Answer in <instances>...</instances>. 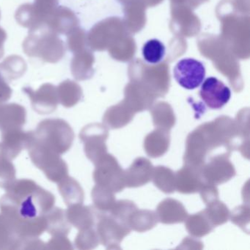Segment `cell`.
I'll list each match as a JSON object with an SVG mask.
<instances>
[{
    "mask_svg": "<svg viewBox=\"0 0 250 250\" xmlns=\"http://www.w3.org/2000/svg\"><path fill=\"white\" fill-rule=\"evenodd\" d=\"M152 180L154 185L166 194L175 191V173L169 168L164 166L154 167Z\"/></svg>",
    "mask_w": 250,
    "mask_h": 250,
    "instance_id": "cell-21",
    "label": "cell"
},
{
    "mask_svg": "<svg viewBox=\"0 0 250 250\" xmlns=\"http://www.w3.org/2000/svg\"><path fill=\"white\" fill-rule=\"evenodd\" d=\"M23 90L31 99L35 110L39 112H50L56 108L59 99L57 87L52 84H43L37 91H34L30 87H25Z\"/></svg>",
    "mask_w": 250,
    "mask_h": 250,
    "instance_id": "cell-11",
    "label": "cell"
},
{
    "mask_svg": "<svg viewBox=\"0 0 250 250\" xmlns=\"http://www.w3.org/2000/svg\"><path fill=\"white\" fill-rule=\"evenodd\" d=\"M137 208H138L136 206L135 203L131 200H118V201H115V204L109 211V214L118 220L121 221L123 223L128 225V222L130 216Z\"/></svg>",
    "mask_w": 250,
    "mask_h": 250,
    "instance_id": "cell-26",
    "label": "cell"
},
{
    "mask_svg": "<svg viewBox=\"0 0 250 250\" xmlns=\"http://www.w3.org/2000/svg\"><path fill=\"white\" fill-rule=\"evenodd\" d=\"M159 222L156 212L150 210H137L128 219V226L139 232H146L154 228Z\"/></svg>",
    "mask_w": 250,
    "mask_h": 250,
    "instance_id": "cell-17",
    "label": "cell"
},
{
    "mask_svg": "<svg viewBox=\"0 0 250 250\" xmlns=\"http://www.w3.org/2000/svg\"><path fill=\"white\" fill-rule=\"evenodd\" d=\"M169 144V131L156 128L146 136L144 140V148L147 156L159 158L167 152Z\"/></svg>",
    "mask_w": 250,
    "mask_h": 250,
    "instance_id": "cell-14",
    "label": "cell"
},
{
    "mask_svg": "<svg viewBox=\"0 0 250 250\" xmlns=\"http://www.w3.org/2000/svg\"><path fill=\"white\" fill-rule=\"evenodd\" d=\"M166 49L162 42L157 39H151L146 42L143 48L145 61L150 64H158L163 61Z\"/></svg>",
    "mask_w": 250,
    "mask_h": 250,
    "instance_id": "cell-25",
    "label": "cell"
},
{
    "mask_svg": "<svg viewBox=\"0 0 250 250\" xmlns=\"http://www.w3.org/2000/svg\"><path fill=\"white\" fill-rule=\"evenodd\" d=\"M108 137L107 127L103 124H90L82 131L80 138L84 143V151L93 163L107 153L106 141Z\"/></svg>",
    "mask_w": 250,
    "mask_h": 250,
    "instance_id": "cell-4",
    "label": "cell"
},
{
    "mask_svg": "<svg viewBox=\"0 0 250 250\" xmlns=\"http://www.w3.org/2000/svg\"><path fill=\"white\" fill-rule=\"evenodd\" d=\"M200 195L206 205L219 200V191L215 184L205 181L200 191Z\"/></svg>",
    "mask_w": 250,
    "mask_h": 250,
    "instance_id": "cell-29",
    "label": "cell"
},
{
    "mask_svg": "<svg viewBox=\"0 0 250 250\" xmlns=\"http://www.w3.org/2000/svg\"><path fill=\"white\" fill-rule=\"evenodd\" d=\"M187 245H189V247L187 248L189 249V250H191H191H195V249L201 250L203 248V244L201 241L194 239V238H190V237L185 238V239L181 243V245L179 246L178 248L184 249Z\"/></svg>",
    "mask_w": 250,
    "mask_h": 250,
    "instance_id": "cell-31",
    "label": "cell"
},
{
    "mask_svg": "<svg viewBox=\"0 0 250 250\" xmlns=\"http://www.w3.org/2000/svg\"><path fill=\"white\" fill-rule=\"evenodd\" d=\"M174 78L187 90H194L203 83L206 68L203 62L192 58L181 60L173 69Z\"/></svg>",
    "mask_w": 250,
    "mask_h": 250,
    "instance_id": "cell-6",
    "label": "cell"
},
{
    "mask_svg": "<svg viewBox=\"0 0 250 250\" xmlns=\"http://www.w3.org/2000/svg\"><path fill=\"white\" fill-rule=\"evenodd\" d=\"M153 122L156 128L169 131L176 122L172 107L165 103H159L151 109Z\"/></svg>",
    "mask_w": 250,
    "mask_h": 250,
    "instance_id": "cell-19",
    "label": "cell"
},
{
    "mask_svg": "<svg viewBox=\"0 0 250 250\" xmlns=\"http://www.w3.org/2000/svg\"><path fill=\"white\" fill-rule=\"evenodd\" d=\"M7 39V34L3 29L0 27V58H2L4 55V43Z\"/></svg>",
    "mask_w": 250,
    "mask_h": 250,
    "instance_id": "cell-32",
    "label": "cell"
},
{
    "mask_svg": "<svg viewBox=\"0 0 250 250\" xmlns=\"http://www.w3.org/2000/svg\"><path fill=\"white\" fill-rule=\"evenodd\" d=\"M159 222L166 225L181 223L188 216V213L184 205L172 198L164 200L159 203L156 208Z\"/></svg>",
    "mask_w": 250,
    "mask_h": 250,
    "instance_id": "cell-13",
    "label": "cell"
},
{
    "mask_svg": "<svg viewBox=\"0 0 250 250\" xmlns=\"http://www.w3.org/2000/svg\"><path fill=\"white\" fill-rule=\"evenodd\" d=\"M95 208V207H94ZM94 208L75 204L71 206L68 210V218L73 225L83 229L93 228L102 212L94 210Z\"/></svg>",
    "mask_w": 250,
    "mask_h": 250,
    "instance_id": "cell-15",
    "label": "cell"
},
{
    "mask_svg": "<svg viewBox=\"0 0 250 250\" xmlns=\"http://www.w3.org/2000/svg\"><path fill=\"white\" fill-rule=\"evenodd\" d=\"M93 178L96 185L105 187L114 193L125 188V170L112 155L106 153L95 163Z\"/></svg>",
    "mask_w": 250,
    "mask_h": 250,
    "instance_id": "cell-2",
    "label": "cell"
},
{
    "mask_svg": "<svg viewBox=\"0 0 250 250\" xmlns=\"http://www.w3.org/2000/svg\"><path fill=\"white\" fill-rule=\"evenodd\" d=\"M72 11L64 6H57L48 15L44 27L56 34L68 35L74 25Z\"/></svg>",
    "mask_w": 250,
    "mask_h": 250,
    "instance_id": "cell-12",
    "label": "cell"
},
{
    "mask_svg": "<svg viewBox=\"0 0 250 250\" xmlns=\"http://www.w3.org/2000/svg\"><path fill=\"white\" fill-rule=\"evenodd\" d=\"M203 211L214 228L226 223L230 216V211L226 205L219 200L208 204Z\"/></svg>",
    "mask_w": 250,
    "mask_h": 250,
    "instance_id": "cell-23",
    "label": "cell"
},
{
    "mask_svg": "<svg viewBox=\"0 0 250 250\" xmlns=\"http://www.w3.org/2000/svg\"><path fill=\"white\" fill-rule=\"evenodd\" d=\"M97 221L96 232L101 244L107 249L120 250L121 241L131 232L129 226L105 213H101Z\"/></svg>",
    "mask_w": 250,
    "mask_h": 250,
    "instance_id": "cell-3",
    "label": "cell"
},
{
    "mask_svg": "<svg viewBox=\"0 0 250 250\" xmlns=\"http://www.w3.org/2000/svg\"><path fill=\"white\" fill-rule=\"evenodd\" d=\"M23 49L27 56L38 58L50 63L59 62L65 53V46L58 35L43 27L30 32Z\"/></svg>",
    "mask_w": 250,
    "mask_h": 250,
    "instance_id": "cell-1",
    "label": "cell"
},
{
    "mask_svg": "<svg viewBox=\"0 0 250 250\" xmlns=\"http://www.w3.org/2000/svg\"><path fill=\"white\" fill-rule=\"evenodd\" d=\"M11 93L12 91L7 82L2 77H0V102H5L9 99Z\"/></svg>",
    "mask_w": 250,
    "mask_h": 250,
    "instance_id": "cell-30",
    "label": "cell"
},
{
    "mask_svg": "<svg viewBox=\"0 0 250 250\" xmlns=\"http://www.w3.org/2000/svg\"><path fill=\"white\" fill-rule=\"evenodd\" d=\"M27 70V64L21 57L17 55L7 58L0 63V77L5 81L14 80L21 77Z\"/></svg>",
    "mask_w": 250,
    "mask_h": 250,
    "instance_id": "cell-20",
    "label": "cell"
},
{
    "mask_svg": "<svg viewBox=\"0 0 250 250\" xmlns=\"http://www.w3.org/2000/svg\"><path fill=\"white\" fill-rule=\"evenodd\" d=\"M185 221L186 229L190 235L196 238L205 236L214 228L203 210L191 216L188 215Z\"/></svg>",
    "mask_w": 250,
    "mask_h": 250,
    "instance_id": "cell-18",
    "label": "cell"
},
{
    "mask_svg": "<svg viewBox=\"0 0 250 250\" xmlns=\"http://www.w3.org/2000/svg\"><path fill=\"white\" fill-rule=\"evenodd\" d=\"M99 238L97 232L92 228L82 229L76 240L79 249H93L99 245Z\"/></svg>",
    "mask_w": 250,
    "mask_h": 250,
    "instance_id": "cell-28",
    "label": "cell"
},
{
    "mask_svg": "<svg viewBox=\"0 0 250 250\" xmlns=\"http://www.w3.org/2000/svg\"><path fill=\"white\" fill-rule=\"evenodd\" d=\"M57 90L58 99L64 106H73L80 100V91L78 85L69 80L61 83L59 87H57Z\"/></svg>",
    "mask_w": 250,
    "mask_h": 250,
    "instance_id": "cell-24",
    "label": "cell"
},
{
    "mask_svg": "<svg viewBox=\"0 0 250 250\" xmlns=\"http://www.w3.org/2000/svg\"><path fill=\"white\" fill-rule=\"evenodd\" d=\"M134 115L127 104H118L109 108L103 117L104 125L111 129L123 128L128 125Z\"/></svg>",
    "mask_w": 250,
    "mask_h": 250,
    "instance_id": "cell-16",
    "label": "cell"
},
{
    "mask_svg": "<svg viewBox=\"0 0 250 250\" xmlns=\"http://www.w3.org/2000/svg\"><path fill=\"white\" fill-rule=\"evenodd\" d=\"M204 182L202 168L184 165L175 173V190L183 194L197 192Z\"/></svg>",
    "mask_w": 250,
    "mask_h": 250,
    "instance_id": "cell-9",
    "label": "cell"
},
{
    "mask_svg": "<svg viewBox=\"0 0 250 250\" xmlns=\"http://www.w3.org/2000/svg\"><path fill=\"white\" fill-rule=\"evenodd\" d=\"M209 153L210 151L203 134L198 128H196L187 137L184 165L202 168L206 163Z\"/></svg>",
    "mask_w": 250,
    "mask_h": 250,
    "instance_id": "cell-8",
    "label": "cell"
},
{
    "mask_svg": "<svg viewBox=\"0 0 250 250\" xmlns=\"http://www.w3.org/2000/svg\"><path fill=\"white\" fill-rule=\"evenodd\" d=\"M200 96L209 108L219 109L229 102L231 91L228 86L216 77H208L202 84Z\"/></svg>",
    "mask_w": 250,
    "mask_h": 250,
    "instance_id": "cell-7",
    "label": "cell"
},
{
    "mask_svg": "<svg viewBox=\"0 0 250 250\" xmlns=\"http://www.w3.org/2000/svg\"><path fill=\"white\" fill-rule=\"evenodd\" d=\"M230 153H225L212 156L202 167V175L206 182L219 185L225 184L235 176V167L229 160Z\"/></svg>",
    "mask_w": 250,
    "mask_h": 250,
    "instance_id": "cell-5",
    "label": "cell"
},
{
    "mask_svg": "<svg viewBox=\"0 0 250 250\" xmlns=\"http://www.w3.org/2000/svg\"><path fill=\"white\" fill-rule=\"evenodd\" d=\"M153 165L146 158L139 157L125 170V187L129 188L143 187L152 180Z\"/></svg>",
    "mask_w": 250,
    "mask_h": 250,
    "instance_id": "cell-10",
    "label": "cell"
},
{
    "mask_svg": "<svg viewBox=\"0 0 250 250\" xmlns=\"http://www.w3.org/2000/svg\"><path fill=\"white\" fill-rule=\"evenodd\" d=\"M95 208L102 213L110 211L115 204V193L105 187L96 185L92 191Z\"/></svg>",
    "mask_w": 250,
    "mask_h": 250,
    "instance_id": "cell-22",
    "label": "cell"
},
{
    "mask_svg": "<svg viewBox=\"0 0 250 250\" xmlns=\"http://www.w3.org/2000/svg\"><path fill=\"white\" fill-rule=\"evenodd\" d=\"M250 206L243 205L235 208L232 213H230L231 222L243 229L244 232H250Z\"/></svg>",
    "mask_w": 250,
    "mask_h": 250,
    "instance_id": "cell-27",
    "label": "cell"
}]
</instances>
